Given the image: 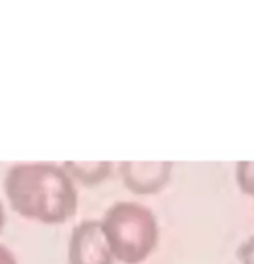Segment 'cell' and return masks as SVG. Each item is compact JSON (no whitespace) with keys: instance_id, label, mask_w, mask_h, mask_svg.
Returning a JSON list of instances; mask_svg holds the SVG:
<instances>
[{"instance_id":"cell-1","label":"cell","mask_w":254,"mask_h":264,"mask_svg":"<svg viewBox=\"0 0 254 264\" xmlns=\"http://www.w3.org/2000/svg\"><path fill=\"white\" fill-rule=\"evenodd\" d=\"M6 195L23 218L45 224H61L74 216L78 192L64 166L50 162L16 164L7 171Z\"/></svg>"},{"instance_id":"cell-2","label":"cell","mask_w":254,"mask_h":264,"mask_svg":"<svg viewBox=\"0 0 254 264\" xmlns=\"http://www.w3.org/2000/svg\"><path fill=\"white\" fill-rule=\"evenodd\" d=\"M112 257L123 264H140L151 256L159 239L157 219L137 202H116L100 221Z\"/></svg>"},{"instance_id":"cell-3","label":"cell","mask_w":254,"mask_h":264,"mask_svg":"<svg viewBox=\"0 0 254 264\" xmlns=\"http://www.w3.org/2000/svg\"><path fill=\"white\" fill-rule=\"evenodd\" d=\"M109 245L99 221H83L73 230L68 264H112Z\"/></svg>"},{"instance_id":"cell-4","label":"cell","mask_w":254,"mask_h":264,"mask_svg":"<svg viewBox=\"0 0 254 264\" xmlns=\"http://www.w3.org/2000/svg\"><path fill=\"white\" fill-rule=\"evenodd\" d=\"M173 162H121L120 174L125 187L138 195L161 192L170 182Z\"/></svg>"},{"instance_id":"cell-5","label":"cell","mask_w":254,"mask_h":264,"mask_svg":"<svg viewBox=\"0 0 254 264\" xmlns=\"http://www.w3.org/2000/svg\"><path fill=\"white\" fill-rule=\"evenodd\" d=\"M64 169L73 180L92 187V185H97L109 178L112 164L111 162H66Z\"/></svg>"},{"instance_id":"cell-6","label":"cell","mask_w":254,"mask_h":264,"mask_svg":"<svg viewBox=\"0 0 254 264\" xmlns=\"http://www.w3.org/2000/svg\"><path fill=\"white\" fill-rule=\"evenodd\" d=\"M235 178L240 187V190L247 195L254 197V162L251 161H240L235 168Z\"/></svg>"},{"instance_id":"cell-7","label":"cell","mask_w":254,"mask_h":264,"mask_svg":"<svg viewBox=\"0 0 254 264\" xmlns=\"http://www.w3.org/2000/svg\"><path fill=\"white\" fill-rule=\"evenodd\" d=\"M237 259L240 264H254V235L239 245Z\"/></svg>"},{"instance_id":"cell-8","label":"cell","mask_w":254,"mask_h":264,"mask_svg":"<svg viewBox=\"0 0 254 264\" xmlns=\"http://www.w3.org/2000/svg\"><path fill=\"white\" fill-rule=\"evenodd\" d=\"M0 264H17L14 254L4 245H0Z\"/></svg>"},{"instance_id":"cell-9","label":"cell","mask_w":254,"mask_h":264,"mask_svg":"<svg viewBox=\"0 0 254 264\" xmlns=\"http://www.w3.org/2000/svg\"><path fill=\"white\" fill-rule=\"evenodd\" d=\"M4 224H6V211H4V206L0 202V230L4 228Z\"/></svg>"}]
</instances>
